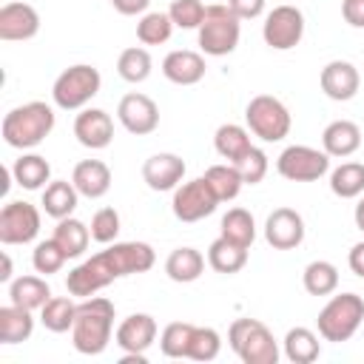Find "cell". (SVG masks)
<instances>
[{
  "instance_id": "6da1fadb",
  "label": "cell",
  "mask_w": 364,
  "mask_h": 364,
  "mask_svg": "<svg viewBox=\"0 0 364 364\" xmlns=\"http://www.w3.org/2000/svg\"><path fill=\"white\" fill-rule=\"evenodd\" d=\"M154 262H156V253H154L151 245H145V242H114L111 247H105V250L94 253L91 259H85L82 264H77L65 279V290L77 299H88L97 290L108 287L114 279L151 270Z\"/></svg>"
},
{
  "instance_id": "7a4b0ae2",
  "label": "cell",
  "mask_w": 364,
  "mask_h": 364,
  "mask_svg": "<svg viewBox=\"0 0 364 364\" xmlns=\"http://www.w3.org/2000/svg\"><path fill=\"white\" fill-rule=\"evenodd\" d=\"M114 333V301L105 296H88L77 304V318L71 327L74 350L82 355H100Z\"/></svg>"
},
{
  "instance_id": "3957f363",
  "label": "cell",
  "mask_w": 364,
  "mask_h": 364,
  "mask_svg": "<svg viewBox=\"0 0 364 364\" xmlns=\"http://www.w3.org/2000/svg\"><path fill=\"white\" fill-rule=\"evenodd\" d=\"M51 128H54V111H51V105L34 100V102H26V105L11 108L3 117L0 134H3L6 145L26 151V148L40 145L51 134Z\"/></svg>"
},
{
  "instance_id": "277c9868",
  "label": "cell",
  "mask_w": 364,
  "mask_h": 364,
  "mask_svg": "<svg viewBox=\"0 0 364 364\" xmlns=\"http://www.w3.org/2000/svg\"><path fill=\"white\" fill-rule=\"evenodd\" d=\"M228 341L230 350L245 361V364H276L279 361V344L267 324L259 318H236L228 327Z\"/></svg>"
},
{
  "instance_id": "5b68a950",
  "label": "cell",
  "mask_w": 364,
  "mask_h": 364,
  "mask_svg": "<svg viewBox=\"0 0 364 364\" xmlns=\"http://www.w3.org/2000/svg\"><path fill=\"white\" fill-rule=\"evenodd\" d=\"M361 321H364V299L358 293H338V296H333L321 307V313L316 318L318 336L324 341H336V344L338 341H350L355 336V330L361 327Z\"/></svg>"
},
{
  "instance_id": "8992f818",
  "label": "cell",
  "mask_w": 364,
  "mask_h": 364,
  "mask_svg": "<svg viewBox=\"0 0 364 364\" xmlns=\"http://www.w3.org/2000/svg\"><path fill=\"white\" fill-rule=\"evenodd\" d=\"M199 31V48L210 57H225L239 46L242 20L230 11V6L213 3L205 9V20L196 28Z\"/></svg>"
},
{
  "instance_id": "52a82bcc",
  "label": "cell",
  "mask_w": 364,
  "mask_h": 364,
  "mask_svg": "<svg viewBox=\"0 0 364 364\" xmlns=\"http://www.w3.org/2000/svg\"><path fill=\"white\" fill-rule=\"evenodd\" d=\"M100 85H102L100 71L94 65H88V63H77V65H68L54 80L51 97H54V105L57 108L77 111V108H82L85 102H91L100 94Z\"/></svg>"
},
{
  "instance_id": "ba28073f",
  "label": "cell",
  "mask_w": 364,
  "mask_h": 364,
  "mask_svg": "<svg viewBox=\"0 0 364 364\" xmlns=\"http://www.w3.org/2000/svg\"><path fill=\"white\" fill-rule=\"evenodd\" d=\"M245 119H247L250 134H256L264 142H279L290 134V111L282 100L270 94L253 97L245 108Z\"/></svg>"
},
{
  "instance_id": "9c48e42d",
  "label": "cell",
  "mask_w": 364,
  "mask_h": 364,
  "mask_svg": "<svg viewBox=\"0 0 364 364\" xmlns=\"http://www.w3.org/2000/svg\"><path fill=\"white\" fill-rule=\"evenodd\" d=\"M327 168H330V154L310 145H290L276 159V171L290 182H316L327 173Z\"/></svg>"
},
{
  "instance_id": "30bf717a",
  "label": "cell",
  "mask_w": 364,
  "mask_h": 364,
  "mask_svg": "<svg viewBox=\"0 0 364 364\" xmlns=\"http://www.w3.org/2000/svg\"><path fill=\"white\" fill-rule=\"evenodd\" d=\"M219 199L213 193V188L208 185L205 176L199 179H191V182H182L179 188H173V216L179 222H199L205 216H210L216 210Z\"/></svg>"
},
{
  "instance_id": "8fae6325",
  "label": "cell",
  "mask_w": 364,
  "mask_h": 364,
  "mask_svg": "<svg viewBox=\"0 0 364 364\" xmlns=\"http://www.w3.org/2000/svg\"><path fill=\"white\" fill-rule=\"evenodd\" d=\"M262 37L270 48L276 51H287V48H296L304 37V14L296 9V6H276L267 17H264V26H262Z\"/></svg>"
},
{
  "instance_id": "7c38bea8",
  "label": "cell",
  "mask_w": 364,
  "mask_h": 364,
  "mask_svg": "<svg viewBox=\"0 0 364 364\" xmlns=\"http://www.w3.org/2000/svg\"><path fill=\"white\" fill-rule=\"evenodd\" d=\"M40 233V210L31 202H9L0 210V242L3 245H28Z\"/></svg>"
},
{
  "instance_id": "4fadbf2b",
  "label": "cell",
  "mask_w": 364,
  "mask_h": 364,
  "mask_svg": "<svg viewBox=\"0 0 364 364\" xmlns=\"http://www.w3.org/2000/svg\"><path fill=\"white\" fill-rule=\"evenodd\" d=\"M117 117L122 122V128L128 134H136V136H145V134H154L156 125H159V108L156 102L148 97V94H125L117 105Z\"/></svg>"
},
{
  "instance_id": "5bb4252c",
  "label": "cell",
  "mask_w": 364,
  "mask_h": 364,
  "mask_svg": "<svg viewBox=\"0 0 364 364\" xmlns=\"http://www.w3.org/2000/svg\"><path fill=\"white\" fill-rule=\"evenodd\" d=\"M264 239L276 250H293L304 239V219L293 208H276L264 222Z\"/></svg>"
},
{
  "instance_id": "9a60e30c",
  "label": "cell",
  "mask_w": 364,
  "mask_h": 364,
  "mask_svg": "<svg viewBox=\"0 0 364 364\" xmlns=\"http://www.w3.org/2000/svg\"><path fill=\"white\" fill-rule=\"evenodd\" d=\"M74 136L80 145H85L91 151L108 148L114 139V119L102 108H85L74 119Z\"/></svg>"
},
{
  "instance_id": "2e32d148",
  "label": "cell",
  "mask_w": 364,
  "mask_h": 364,
  "mask_svg": "<svg viewBox=\"0 0 364 364\" xmlns=\"http://www.w3.org/2000/svg\"><path fill=\"white\" fill-rule=\"evenodd\" d=\"M40 31V14L28 3H6L0 9V40H31Z\"/></svg>"
},
{
  "instance_id": "e0dca14e",
  "label": "cell",
  "mask_w": 364,
  "mask_h": 364,
  "mask_svg": "<svg viewBox=\"0 0 364 364\" xmlns=\"http://www.w3.org/2000/svg\"><path fill=\"white\" fill-rule=\"evenodd\" d=\"M358 85H361L358 68L347 60H333L321 68V91L336 102L353 100L358 94Z\"/></svg>"
},
{
  "instance_id": "ac0fdd59",
  "label": "cell",
  "mask_w": 364,
  "mask_h": 364,
  "mask_svg": "<svg viewBox=\"0 0 364 364\" xmlns=\"http://www.w3.org/2000/svg\"><path fill=\"white\" fill-rule=\"evenodd\" d=\"M156 341V318L148 313H131L117 327V347L122 353H145Z\"/></svg>"
},
{
  "instance_id": "d6986e66",
  "label": "cell",
  "mask_w": 364,
  "mask_h": 364,
  "mask_svg": "<svg viewBox=\"0 0 364 364\" xmlns=\"http://www.w3.org/2000/svg\"><path fill=\"white\" fill-rule=\"evenodd\" d=\"M185 176V162L176 154H154L142 165V179L151 191H173Z\"/></svg>"
},
{
  "instance_id": "ffe728a7",
  "label": "cell",
  "mask_w": 364,
  "mask_h": 364,
  "mask_svg": "<svg viewBox=\"0 0 364 364\" xmlns=\"http://www.w3.org/2000/svg\"><path fill=\"white\" fill-rule=\"evenodd\" d=\"M162 74L176 85H196L205 77V57L191 48H176L162 60Z\"/></svg>"
},
{
  "instance_id": "44dd1931",
  "label": "cell",
  "mask_w": 364,
  "mask_h": 364,
  "mask_svg": "<svg viewBox=\"0 0 364 364\" xmlns=\"http://www.w3.org/2000/svg\"><path fill=\"white\" fill-rule=\"evenodd\" d=\"M71 182H74V188L80 191V196L100 199V196H105L108 188H111V168H108L102 159H82V162L74 165Z\"/></svg>"
},
{
  "instance_id": "7402d4cb",
  "label": "cell",
  "mask_w": 364,
  "mask_h": 364,
  "mask_svg": "<svg viewBox=\"0 0 364 364\" xmlns=\"http://www.w3.org/2000/svg\"><path fill=\"white\" fill-rule=\"evenodd\" d=\"M321 145L330 156H350L361 148V128L353 119H336L324 128Z\"/></svg>"
},
{
  "instance_id": "603a6c76",
  "label": "cell",
  "mask_w": 364,
  "mask_h": 364,
  "mask_svg": "<svg viewBox=\"0 0 364 364\" xmlns=\"http://www.w3.org/2000/svg\"><path fill=\"white\" fill-rule=\"evenodd\" d=\"M213 145H216V154H219L222 159H228V162H239V159L253 148L250 131L242 128V125H236V122L219 125L216 134H213Z\"/></svg>"
},
{
  "instance_id": "cb8c5ba5",
  "label": "cell",
  "mask_w": 364,
  "mask_h": 364,
  "mask_svg": "<svg viewBox=\"0 0 364 364\" xmlns=\"http://www.w3.org/2000/svg\"><path fill=\"white\" fill-rule=\"evenodd\" d=\"M208 264H210L216 273H225V276L239 273V270L247 264V247H242V245H236V242L219 236V239H213L210 247H208Z\"/></svg>"
},
{
  "instance_id": "d4e9b609",
  "label": "cell",
  "mask_w": 364,
  "mask_h": 364,
  "mask_svg": "<svg viewBox=\"0 0 364 364\" xmlns=\"http://www.w3.org/2000/svg\"><path fill=\"white\" fill-rule=\"evenodd\" d=\"M31 333H34L31 310H26L20 304L0 307V344H20V341L31 338Z\"/></svg>"
},
{
  "instance_id": "484cf974",
  "label": "cell",
  "mask_w": 364,
  "mask_h": 364,
  "mask_svg": "<svg viewBox=\"0 0 364 364\" xmlns=\"http://www.w3.org/2000/svg\"><path fill=\"white\" fill-rule=\"evenodd\" d=\"M202 270H205V256H202L196 247H176V250H171V256L165 259V273H168V279L182 282V284L196 282V279L202 276Z\"/></svg>"
},
{
  "instance_id": "4316f807",
  "label": "cell",
  "mask_w": 364,
  "mask_h": 364,
  "mask_svg": "<svg viewBox=\"0 0 364 364\" xmlns=\"http://www.w3.org/2000/svg\"><path fill=\"white\" fill-rule=\"evenodd\" d=\"M77 199H80V191L74 188V182L57 179V182H48L46 191H43V210L51 219H65V216L74 213Z\"/></svg>"
},
{
  "instance_id": "83f0119b",
  "label": "cell",
  "mask_w": 364,
  "mask_h": 364,
  "mask_svg": "<svg viewBox=\"0 0 364 364\" xmlns=\"http://www.w3.org/2000/svg\"><path fill=\"white\" fill-rule=\"evenodd\" d=\"M9 299H11V304H20L26 310H37L51 299V287L46 284L43 276H20L9 284Z\"/></svg>"
},
{
  "instance_id": "f1b7e54d",
  "label": "cell",
  "mask_w": 364,
  "mask_h": 364,
  "mask_svg": "<svg viewBox=\"0 0 364 364\" xmlns=\"http://www.w3.org/2000/svg\"><path fill=\"white\" fill-rule=\"evenodd\" d=\"M11 176H14V182H17L20 188H26V191H40V188L48 182V176H51V165H48L46 156H40V154H23L20 159H14Z\"/></svg>"
},
{
  "instance_id": "f546056e",
  "label": "cell",
  "mask_w": 364,
  "mask_h": 364,
  "mask_svg": "<svg viewBox=\"0 0 364 364\" xmlns=\"http://www.w3.org/2000/svg\"><path fill=\"white\" fill-rule=\"evenodd\" d=\"M54 239L57 245L65 250L68 259H77L85 253L88 242H91V228H85L80 219L74 216H65V219H57V228H54Z\"/></svg>"
},
{
  "instance_id": "4dcf8cb0",
  "label": "cell",
  "mask_w": 364,
  "mask_h": 364,
  "mask_svg": "<svg viewBox=\"0 0 364 364\" xmlns=\"http://www.w3.org/2000/svg\"><path fill=\"white\" fill-rule=\"evenodd\" d=\"M74 318H77V304L74 299L68 296H51L43 307H40V321L46 330L51 333H65L74 327Z\"/></svg>"
},
{
  "instance_id": "1f68e13d",
  "label": "cell",
  "mask_w": 364,
  "mask_h": 364,
  "mask_svg": "<svg viewBox=\"0 0 364 364\" xmlns=\"http://www.w3.org/2000/svg\"><path fill=\"white\" fill-rule=\"evenodd\" d=\"M321 347H318V336L307 327H293L284 336V355L293 364H313L318 358Z\"/></svg>"
},
{
  "instance_id": "d6a6232c",
  "label": "cell",
  "mask_w": 364,
  "mask_h": 364,
  "mask_svg": "<svg viewBox=\"0 0 364 364\" xmlns=\"http://www.w3.org/2000/svg\"><path fill=\"white\" fill-rule=\"evenodd\" d=\"M205 179H208V185L213 188V193H216L219 202L236 199L239 191H242V185H245V182H242V173H239V168H236L233 162L210 165V168L205 171Z\"/></svg>"
},
{
  "instance_id": "836d02e7",
  "label": "cell",
  "mask_w": 364,
  "mask_h": 364,
  "mask_svg": "<svg viewBox=\"0 0 364 364\" xmlns=\"http://www.w3.org/2000/svg\"><path fill=\"white\" fill-rule=\"evenodd\" d=\"M222 233L225 239L242 245V247H250L253 239H256V222H253V213L245 210V208H230L225 216H222Z\"/></svg>"
},
{
  "instance_id": "e575fe53",
  "label": "cell",
  "mask_w": 364,
  "mask_h": 364,
  "mask_svg": "<svg viewBox=\"0 0 364 364\" xmlns=\"http://www.w3.org/2000/svg\"><path fill=\"white\" fill-rule=\"evenodd\" d=\"M330 191L341 199H355L364 193V165L361 162H341L330 173Z\"/></svg>"
},
{
  "instance_id": "d590c367",
  "label": "cell",
  "mask_w": 364,
  "mask_h": 364,
  "mask_svg": "<svg viewBox=\"0 0 364 364\" xmlns=\"http://www.w3.org/2000/svg\"><path fill=\"white\" fill-rule=\"evenodd\" d=\"M151 68H154V60H151L148 48H142V46L125 48L117 60V71L125 82H145L151 77Z\"/></svg>"
},
{
  "instance_id": "8d00e7d4",
  "label": "cell",
  "mask_w": 364,
  "mask_h": 364,
  "mask_svg": "<svg viewBox=\"0 0 364 364\" xmlns=\"http://www.w3.org/2000/svg\"><path fill=\"white\" fill-rule=\"evenodd\" d=\"M301 279H304V290L310 296H330L338 287V270H336L333 262H324V259L310 262L304 267V276Z\"/></svg>"
},
{
  "instance_id": "74e56055",
  "label": "cell",
  "mask_w": 364,
  "mask_h": 364,
  "mask_svg": "<svg viewBox=\"0 0 364 364\" xmlns=\"http://www.w3.org/2000/svg\"><path fill=\"white\" fill-rule=\"evenodd\" d=\"M173 34V20L168 11H148L136 23V37L142 46H162Z\"/></svg>"
},
{
  "instance_id": "f35d334b",
  "label": "cell",
  "mask_w": 364,
  "mask_h": 364,
  "mask_svg": "<svg viewBox=\"0 0 364 364\" xmlns=\"http://www.w3.org/2000/svg\"><path fill=\"white\" fill-rule=\"evenodd\" d=\"M196 324L188 321H171L162 336H159V350L165 358H188V347H191V336H193Z\"/></svg>"
},
{
  "instance_id": "ab89813d",
  "label": "cell",
  "mask_w": 364,
  "mask_h": 364,
  "mask_svg": "<svg viewBox=\"0 0 364 364\" xmlns=\"http://www.w3.org/2000/svg\"><path fill=\"white\" fill-rule=\"evenodd\" d=\"M65 250L57 245V239L51 236V239H46V242H37V247H34V253H31V264H34V270L37 273H43V276H51V273H57L63 264H65Z\"/></svg>"
},
{
  "instance_id": "60d3db41",
  "label": "cell",
  "mask_w": 364,
  "mask_h": 364,
  "mask_svg": "<svg viewBox=\"0 0 364 364\" xmlns=\"http://www.w3.org/2000/svg\"><path fill=\"white\" fill-rule=\"evenodd\" d=\"M222 350V338L213 327H193L191 336V347H188V358L193 361H213Z\"/></svg>"
},
{
  "instance_id": "b9f144b4",
  "label": "cell",
  "mask_w": 364,
  "mask_h": 364,
  "mask_svg": "<svg viewBox=\"0 0 364 364\" xmlns=\"http://www.w3.org/2000/svg\"><path fill=\"white\" fill-rule=\"evenodd\" d=\"M205 3L202 0H173L168 14L173 20L176 28H199L205 20Z\"/></svg>"
},
{
  "instance_id": "7bdbcfd3",
  "label": "cell",
  "mask_w": 364,
  "mask_h": 364,
  "mask_svg": "<svg viewBox=\"0 0 364 364\" xmlns=\"http://www.w3.org/2000/svg\"><path fill=\"white\" fill-rule=\"evenodd\" d=\"M119 233V213L114 208H100L91 219V239L100 245H111Z\"/></svg>"
},
{
  "instance_id": "ee69618b",
  "label": "cell",
  "mask_w": 364,
  "mask_h": 364,
  "mask_svg": "<svg viewBox=\"0 0 364 364\" xmlns=\"http://www.w3.org/2000/svg\"><path fill=\"white\" fill-rule=\"evenodd\" d=\"M233 165L239 168L245 185H256V182H262L264 173H267V154H264L262 148L253 145V148H250L239 162H233Z\"/></svg>"
},
{
  "instance_id": "f6af8a7d",
  "label": "cell",
  "mask_w": 364,
  "mask_h": 364,
  "mask_svg": "<svg viewBox=\"0 0 364 364\" xmlns=\"http://www.w3.org/2000/svg\"><path fill=\"white\" fill-rule=\"evenodd\" d=\"M228 6L239 20H253L264 11V0H228Z\"/></svg>"
},
{
  "instance_id": "bcb514c9",
  "label": "cell",
  "mask_w": 364,
  "mask_h": 364,
  "mask_svg": "<svg viewBox=\"0 0 364 364\" xmlns=\"http://www.w3.org/2000/svg\"><path fill=\"white\" fill-rule=\"evenodd\" d=\"M341 14L353 28H364V0H344Z\"/></svg>"
},
{
  "instance_id": "7dc6e473",
  "label": "cell",
  "mask_w": 364,
  "mask_h": 364,
  "mask_svg": "<svg viewBox=\"0 0 364 364\" xmlns=\"http://www.w3.org/2000/svg\"><path fill=\"white\" fill-rule=\"evenodd\" d=\"M148 3H151V0H111V6H114L119 14H125V17L142 14V11L148 9Z\"/></svg>"
},
{
  "instance_id": "c3c4849f",
  "label": "cell",
  "mask_w": 364,
  "mask_h": 364,
  "mask_svg": "<svg viewBox=\"0 0 364 364\" xmlns=\"http://www.w3.org/2000/svg\"><path fill=\"white\" fill-rule=\"evenodd\" d=\"M350 270L355 273V276H361L364 279V242H358V245H353V250H350Z\"/></svg>"
},
{
  "instance_id": "681fc988",
  "label": "cell",
  "mask_w": 364,
  "mask_h": 364,
  "mask_svg": "<svg viewBox=\"0 0 364 364\" xmlns=\"http://www.w3.org/2000/svg\"><path fill=\"white\" fill-rule=\"evenodd\" d=\"M119 364H145V353H125Z\"/></svg>"
},
{
  "instance_id": "f907efd6",
  "label": "cell",
  "mask_w": 364,
  "mask_h": 364,
  "mask_svg": "<svg viewBox=\"0 0 364 364\" xmlns=\"http://www.w3.org/2000/svg\"><path fill=\"white\" fill-rule=\"evenodd\" d=\"M353 216H355V228L364 233V196L358 199V205H355V213H353Z\"/></svg>"
},
{
  "instance_id": "816d5d0a",
  "label": "cell",
  "mask_w": 364,
  "mask_h": 364,
  "mask_svg": "<svg viewBox=\"0 0 364 364\" xmlns=\"http://www.w3.org/2000/svg\"><path fill=\"white\" fill-rule=\"evenodd\" d=\"M0 282H11V259H9V253H3V270H0Z\"/></svg>"
}]
</instances>
